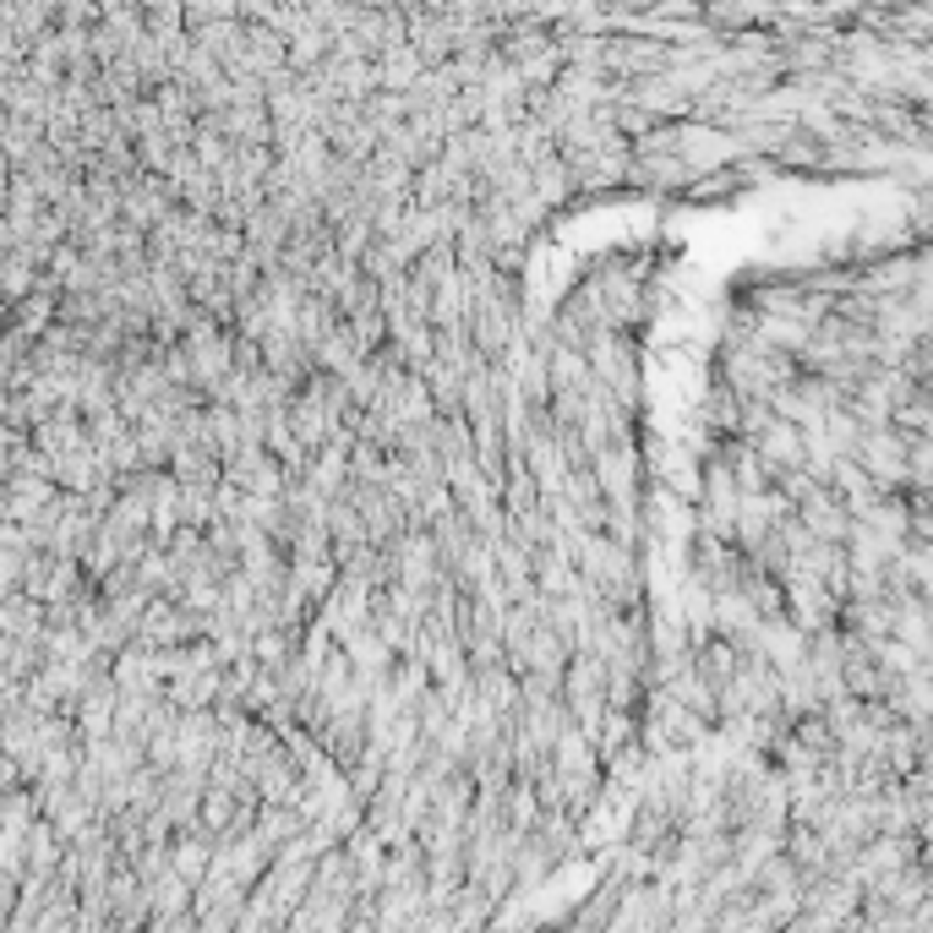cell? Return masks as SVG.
<instances>
[{"mask_svg":"<svg viewBox=\"0 0 933 933\" xmlns=\"http://www.w3.org/2000/svg\"><path fill=\"white\" fill-rule=\"evenodd\" d=\"M175 874H186V879H197L202 868H208V846L202 841H186V846H175V863H169Z\"/></svg>","mask_w":933,"mask_h":933,"instance_id":"obj_1","label":"cell"}]
</instances>
